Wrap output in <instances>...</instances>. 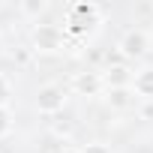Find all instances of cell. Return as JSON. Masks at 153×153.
<instances>
[{
    "label": "cell",
    "mask_w": 153,
    "mask_h": 153,
    "mask_svg": "<svg viewBox=\"0 0 153 153\" xmlns=\"http://www.w3.org/2000/svg\"><path fill=\"white\" fill-rule=\"evenodd\" d=\"M102 18V9L96 3H69L66 6V15H63V33L66 36H84L93 24H99Z\"/></svg>",
    "instance_id": "6da1fadb"
},
{
    "label": "cell",
    "mask_w": 153,
    "mask_h": 153,
    "mask_svg": "<svg viewBox=\"0 0 153 153\" xmlns=\"http://www.w3.org/2000/svg\"><path fill=\"white\" fill-rule=\"evenodd\" d=\"M66 42H69V36L63 33V27L48 24V21L36 24L30 33V51H36V54H57V51H63Z\"/></svg>",
    "instance_id": "7a4b0ae2"
},
{
    "label": "cell",
    "mask_w": 153,
    "mask_h": 153,
    "mask_svg": "<svg viewBox=\"0 0 153 153\" xmlns=\"http://www.w3.org/2000/svg\"><path fill=\"white\" fill-rule=\"evenodd\" d=\"M33 105H36V111H39V114L54 117V114H60V111H63V105H66V90H63L60 84H42V87L36 90Z\"/></svg>",
    "instance_id": "3957f363"
},
{
    "label": "cell",
    "mask_w": 153,
    "mask_h": 153,
    "mask_svg": "<svg viewBox=\"0 0 153 153\" xmlns=\"http://www.w3.org/2000/svg\"><path fill=\"white\" fill-rule=\"evenodd\" d=\"M117 51L123 54V60H141L150 51V36L144 30H126L123 39L117 42Z\"/></svg>",
    "instance_id": "277c9868"
},
{
    "label": "cell",
    "mask_w": 153,
    "mask_h": 153,
    "mask_svg": "<svg viewBox=\"0 0 153 153\" xmlns=\"http://www.w3.org/2000/svg\"><path fill=\"white\" fill-rule=\"evenodd\" d=\"M72 90L78 96H99L105 93V78L99 69H81L72 75Z\"/></svg>",
    "instance_id": "5b68a950"
},
{
    "label": "cell",
    "mask_w": 153,
    "mask_h": 153,
    "mask_svg": "<svg viewBox=\"0 0 153 153\" xmlns=\"http://www.w3.org/2000/svg\"><path fill=\"white\" fill-rule=\"evenodd\" d=\"M102 78H105V90H114V87H132L135 72H132L126 63H114V66L102 69Z\"/></svg>",
    "instance_id": "8992f818"
},
{
    "label": "cell",
    "mask_w": 153,
    "mask_h": 153,
    "mask_svg": "<svg viewBox=\"0 0 153 153\" xmlns=\"http://www.w3.org/2000/svg\"><path fill=\"white\" fill-rule=\"evenodd\" d=\"M135 102H138V96H135L132 87H114V90H105V105H108L111 111H129V108H135Z\"/></svg>",
    "instance_id": "52a82bcc"
},
{
    "label": "cell",
    "mask_w": 153,
    "mask_h": 153,
    "mask_svg": "<svg viewBox=\"0 0 153 153\" xmlns=\"http://www.w3.org/2000/svg\"><path fill=\"white\" fill-rule=\"evenodd\" d=\"M132 90L138 99H147L153 102V66H144L135 72V78H132Z\"/></svg>",
    "instance_id": "ba28073f"
},
{
    "label": "cell",
    "mask_w": 153,
    "mask_h": 153,
    "mask_svg": "<svg viewBox=\"0 0 153 153\" xmlns=\"http://www.w3.org/2000/svg\"><path fill=\"white\" fill-rule=\"evenodd\" d=\"M18 9H21V15H27V18H39V15H45L51 6L45 3V0H24Z\"/></svg>",
    "instance_id": "9c48e42d"
},
{
    "label": "cell",
    "mask_w": 153,
    "mask_h": 153,
    "mask_svg": "<svg viewBox=\"0 0 153 153\" xmlns=\"http://www.w3.org/2000/svg\"><path fill=\"white\" fill-rule=\"evenodd\" d=\"M9 99H12V84H9L6 75L0 72V108H6V105H9Z\"/></svg>",
    "instance_id": "30bf717a"
},
{
    "label": "cell",
    "mask_w": 153,
    "mask_h": 153,
    "mask_svg": "<svg viewBox=\"0 0 153 153\" xmlns=\"http://www.w3.org/2000/svg\"><path fill=\"white\" fill-rule=\"evenodd\" d=\"M9 129H12V114L6 108H0V138H6Z\"/></svg>",
    "instance_id": "8fae6325"
},
{
    "label": "cell",
    "mask_w": 153,
    "mask_h": 153,
    "mask_svg": "<svg viewBox=\"0 0 153 153\" xmlns=\"http://www.w3.org/2000/svg\"><path fill=\"white\" fill-rule=\"evenodd\" d=\"M81 153H111V147H108V144H102V141H90V144H84V147H81Z\"/></svg>",
    "instance_id": "7c38bea8"
},
{
    "label": "cell",
    "mask_w": 153,
    "mask_h": 153,
    "mask_svg": "<svg viewBox=\"0 0 153 153\" xmlns=\"http://www.w3.org/2000/svg\"><path fill=\"white\" fill-rule=\"evenodd\" d=\"M54 132L57 135H69V123H54Z\"/></svg>",
    "instance_id": "4fadbf2b"
},
{
    "label": "cell",
    "mask_w": 153,
    "mask_h": 153,
    "mask_svg": "<svg viewBox=\"0 0 153 153\" xmlns=\"http://www.w3.org/2000/svg\"><path fill=\"white\" fill-rule=\"evenodd\" d=\"M141 117H144V120H150V117H153V102H150V105L141 111Z\"/></svg>",
    "instance_id": "5bb4252c"
},
{
    "label": "cell",
    "mask_w": 153,
    "mask_h": 153,
    "mask_svg": "<svg viewBox=\"0 0 153 153\" xmlns=\"http://www.w3.org/2000/svg\"><path fill=\"white\" fill-rule=\"evenodd\" d=\"M54 153H81V150H75V147H57Z\"/></svg>",
    "instance_id": "9a60e30c"
},
{
    "label": "cell",
    "mask_w": 153,
    "mask_h": 153,
    "mask_svg": "<svg viewBox=\"0 0 153 153\" xmlns=\"http://www.w3.org/2000/svg\"><path fill=\"white\" fill-rule=\"evenodd\" d=\"M0 51H3V39H0Z\"/></svg>",
    "instance_id": "2e32d148"
}]
</instances>
